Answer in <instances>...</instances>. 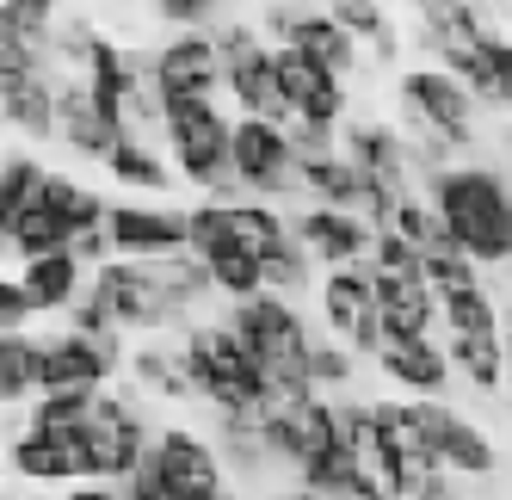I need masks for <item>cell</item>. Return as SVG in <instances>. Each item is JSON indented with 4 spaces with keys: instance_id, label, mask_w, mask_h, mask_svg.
Returning a JSON list of instances; mask_svg holds the SVG:
<instances>
[{
    "instance_id": "e575fe53",
    "label": "cell",
    "mask_w": 512,
    "mask_h": 500,
    "mask_svg": "<svg viewBox=\"0 0 512 500\" xmlns=\"http://www.w3.org/2000/svg\"><path fill=\"white\" fill-rule=\"evenodd\" d=\"M457 7H475V13H506L512 0H457Z\"/></svg>"
},
{
    "instance_id": "8d00e7d4",
    "label": "cell",
    "mask_w": 512,
    "mask_h": 500,
    "mask_svg": "<svg viewBox=\"0 0 512 500\" xmlns=\"http://www.w3.org/2000/svg\"><path fill=\"white\" fill-rule=\"evenodd\" d=\"M500 149H506V173H512V130H506V136H500Z\"/></svg>"
},
{
    "instance_id": "cb8c5ba5",
    "label": "cell",
    "mask_w": 512,
    "mask_h": 500,
    "mask_svg": "<svg viewBox=\"0 0 512 500\" xmlns=\"http://www.w3.org/2000/svg\"><path fill=\"white\" fill-rule=\"evenodd\" d=\"M327 13H334L352 38L364 44V56H371L377 68H389L401 56V25L389 13V0H327Z\"/></svg>"
},
{
    "instance_id": "8992f818",
    "label": "cell",
    "mask_w": 512,
    "mask_h": 500,
    "mask_svg": "<svg viewBox=\"0 0 512 500\" xmlns=\"http://www.w3.org/2000/svg\"><path fill=\"white\" fill-rule=\"evenodd\" d=\"M445 303V346H451V365L457 383H469L475 396H500L506 389V321L488 284H469V291L438 297Z\"/></svg>"
},
{
    "instance_id": "83f0119b",
    "label": "cell",
    "mask_w": 512,
    "mask_h": 500,
    "mask_svg": "<svg viewBox=\"0 0 512 500\" xmlns=\"http://www.w3.org/2000/svg\"><path fill=\"white\" fill-rule=\"evenodd\" d=\"M482 272H488V266H475V260L463 254V247H457V241H438V247H426V284H432L438 297L469 291V284H488Z\"/></svg>"
},
{
    "instance_id": "d4e9b609",
    "label": "cell",
    "mask_w": 512,
    "mask_h": 500,
    "mask_svg": "<svg viewBox=\"0 0 512 500\" xmlns=\"http://www.w3.org/2000/svg\"><path fill=\"white\" fill-rule=\"evenodd\" d=\"M0 235H7V260H38V254L68 247V217H62L50 198H31L19 217L0 223Z\"/></svg>"
},
{
    "instance_id": "30bf717a",
    "label": "cell",
    "mask_w": 512,
    "mask_h": 500,
    "mask_svg": "<svg viewBox=\"0 0 512 500\" xmlns=\"http://www.w3.org/2000/svg\"><path fill=\"white\" fill-rule=\"evenodd\" d=\"M315 303H321V328L334 334L340 346H352L358 359H377L389 328H383V291L371 260L364 266H327L315 278Z\"/></svg>"
},
{
    "instance_id": "4fadbf2b",
    "label": "cell",
    "mask_w": 512,
    "mask_h": 500,
    "mask_svg": "<svg viewBox=\"0 0 512 500\" xmlns=\"http://www.w3.org/2000/svg\"><path fill=\"white\" fill-rule=\"evenodd\" d=\"M149 75L161 99H216L229 93V62L216 31H173L161 50H149Z\"/></svg>"
},
{
    "instance_id": "60d3db41",
    "label": "cell",
    "mask_w": 512,
    "mask_h": 500,
    "mask_svg": "<svg viewBox=\"0 0 512 500\" xmlns=\"http://www.w3.org/2000/svg\"><path fill=\"white\" fill-rule=\"evenodd\" d=\"M506 321H512V303H506Z\"/></svg>"
},
{
    "instance_id": "ac0fdd59",
    "label": "cell",
    "mask_w": 512,
    "mask_h": 500,
    "mask_svg": "<svg viewBox=\"0 0 512 500\" xmlns=\"http://www.w3.org/2000/svg\"><path fill=\"white\" fill-rule=\"evenodd\" d=\"M56 142L75 161H93V167H105V161H112V149H118V130L105 124V112L93 105V93H87L81 75H62V93H56Z\"/></svg>"
},
{
    "instance_id": "f1b7e54d",
    "label": "cell",
    "mask_w": 512,
    "mask_h": 500,
    "mask_svg": "<svg viewBox=\"0 0 512 500\" xmlns=\"http://www.w3.org/2000/svg\"><path fill=\"white\" fill-rule=\"evenodd\" d=\"M309 377H315L321 396H340V389H352V383H358V352H352V346H340L334 334L315 340V352H309Z\"/></svg>"
},
{
    "instance_id": "ffe728a7",
    "label": "cell",
    "mask_w": 512,
    "mask_h": 500,
    "mask_svg": "<svg viewBox=\"0 0 512 500\" xmlns=\"http://www.w3.org/2000/svg\"><path fill=\"white\" fill-rule=\"evenodd\" d=\"M130 383L142 389L149 402H198V383L192 365L179 346H161V334L149 346H130Z\"/></svg>"
},
{
    "instance_id": "ab89813d",
    "label": "cell",
    "mask_w": 512,
    "mask_h": 500,
    "mask_svg": "<svg viewBox=\"0 0 512 500\" xmlns=\"http://www.w3.org/2000/svg\"><path fill=\"white\" fill-rule=\"evenodd\" d=\"M303 7H327V0H303Z\"/></svg>"
},
{
    "instance_id": "5bb4252c",
    "label": "cell",
    "mask_w": 512,
    "mask_h": 500,
    "mask_svg": "<svg viewBox=\"0 0 512 500\" xmlns=\"http://www.w3.org/2000/svg\"><path fill=\"white\" fill-rule=\"evenodd\" d=\"M192 247V217L167 198H118L112 204V254L118 260H161Z\"/></svg>"
},
{
    "instance_id": "1f68e13d",
    "label": "cell",
    "mask_w": 512,
    "mask_h": 500,
    "mask_svg": "<svg viewBox=\"0 0 512 500\" xmlns=\"http://www.w3.org/2000/svg\"><path fill=\"white\" fill-rule=\"evenodd\" d=\"M31 321H38V303H31L25 284L7 272V278H0V334H25Z\"/></svg>"
},
{
    "instance_id": "f546056e",
    "label": "cell",
    "mask_w": 512,
    "mask_h": 500,
    "mask_svg": "<svg viewBox=\"0 0 512 500\" xmlns=\"http://www.w3.org/2000/svg\"><path fill=\"white\" fill-rule=\"evenodd\" d=\"M155 19L173 25V31H210V25H223L235 0H149Z\"/></svg>"
},
{
    "instance_id": "4316f807",
    "label": "cell",
    "mask_w": 512,
    "mask_h": 500,
    "mask_svg": "<svg viewBox=\"0 0 512 500\" xmlns=\"http://www.w3.org/2000/svg\"><path fill=\"white\" fill-rule=\"evenodd\" d=\"M44 180H50V167H44L38 155L13 149V155H7V167H0V223L19 217L31 198H44Z\"/></svg>"
},
{
    "instance_id": "2e32d148",
    "label": "cell",
    "mask_w": 512,
    "mask_h": 500,
    "mask_svg": "<svg viewBox=\"0 0 512 500\" xmlns=\"http://www.w3.org/2000/svg\"><path fill=\"white\" fill-rule=\"evenodd\" d=\"M278 68H284V93H290V124H346L352 118V81L340 68L315 62L309 50L278 44Z\"/></svg>"
},
{
    "instance_id": "3957f363",
    "label": "cell",
    "mask_w": 512,
    "mask_h": 500,
    "mask_svg": "<svg viewBox=\"0 0 512 500\" xmlns=\"http://www.w3.org/2000/svg\"><path fill=\"white\" fill-rule=\"evenodd\" d=\"M161 130L179 186L204 198H247L235 180V118L223 99H161Z\"/></svg>"
},
{
    "instance_id": "9c48e42d",
    "label": "cell",
    "mask_w": 512,
    "mask_h": 500,
    "mask_svg": "<svg viewBox=\"0 0 512 500\" xmlns=\"http://www.w3.org/2000/svg\"><path fill=\"white\" fill-rule=\"evenodd\" d=\"M7 470L25 488H75L99 482V457H93V420L81 426H19L7 433Z\"/></svg>"
},
{
    "instance_id": "52a82bcc",
    "label": "cell",
    "mask_w": 512,
    "mask_h": 500,
    "mask_svg": "<svg viewBox=\"0 0 512 500\" xmlns=\"http://www.w3.org/2000/svg\"><path fill=\"white\" fill-rule=\"evenodd\" d=\"M229 62V99L241 118H272L290 124V93H284V68H278V44L266 38L260 19H223L210 25Z\"/></svg>"
},
{
    "instance_id": "7402d4cb",
    "label": "cell",
    "mask_w": 512,
    "mask_h": 500,
    "mask_svg": "<svg viewBox=\"0 0 512 500\" xmlns=\"http://www.w3.org/2000/svg\"><path fill=\"white\" fill-rule=\"evenodd\" d=\"M297 192H303L309 204H340V210H364V217H371V192H364V173L346 161V149L309 155V161L297 167Z\"/></svg>"
},
{
    "instance_id": "836d02e7",
    "label": "cell",
    "mask_w": 512,
    "mask_h": 500,
    "mask_svg": "<svg viewBox=\"0 0 512 500\" xmlns=\"http://www.w3.org/2000/svg\"><path fill=\"white\" fill-rule=\"evenodd\" d=\"M272 500H327V494H315V488H303V482H284Z\"/></svg>"
},
{
    "instance_id": "484cf974",
    "label": "cell",
    "mask_w": 512,
    "mask_h": 500,
    "mask_svg": "<svg viewBox=\"0 0 512 500\" xmlns=\"http://www.w3.org/2000/svg\"><path fill=\"white\" fill-rule=\"evenodd\" d=\"M0 50L56 56V0H0Z\"/></svg>"
},
{
    "instance_id": "e0dca14e",
    "label": "cell",
    "mask_w": 512,
    "mask_h": 500,
    "mask_svg": "<svg viewBox=\"0 0 512 500\" xmlns=\"http://www.w3.org/2000/svg\"><path fill=\"white\" fill-rule=\"evenodd\" d=\"M377 377L395 389V396H445L457 383V365H451V346L438 334H408V340H383L377 352Z\"/></svg>"
},
{
    "instance_id": "d590c367",
    "label": "cell",
    "mask_w": 512,
    "mask_h": 500,
    "mask_svg": "<svg viewBox=\"0 0 512 500\" xmlns=\"http://www.w3.org/2000/svg\"><path fill=\"white\" fill-rule=\"evenodd\" d=\"M506 408H512V321H506Z\"/></svg>"
},
{
    "instance_id": "6da1fadb",
    "label": "cell",
    "mask_w": 512,
    "mask_h": 500,
    "mask_svg": "<svg viewBox=\"0 0 512 500\" xmlns=\"http://www.w3.org/2000/svg\"><path fill=\"white\" fill-rule=\"evenodd\" d=\"M482 112L475 87L463 75H451L445 62H414L395 68V124L408 130L420 173H438L451 161H469L475 142H482Z\"/></svg>"
},
{
    "instance_id": "44dd1931",
    "label": "cell",
    "mask_w": 512,
    "mask_h": 500,
    "mask_svg": "<svg viewBox=\"0 0 512 500\" xmlns=\"http://www.w3.org/2000/svg\"><path fill=\"white\" fill-rule=\"evenodd\" d=\"M105 180L118 192H136V198H167L179 173H173V161H161L155 136H118L112 161H105Z\"/></svg>"
},
{
    "instance_id": "ba28073f",
    "label": "cell",
    "mask_w": 512,
    "mask_h": 500,
    "mask_svg": "<svg viewBox=\"0 0 512 500\" xmlns=\"http://www.w3.org/2000/svg\"><path fill=\"white\" fill-rule=\"evenodd\" d=\"M87 297H93L105 315H112L124 334H142V340L186 328V315L173 309V297H167V284H161L155 260H105V266H93Z\"/></svg>"
},
{
    "instance_id": "4dcf8cb0",
    "label": "cell",
    "mask_w": 512,
    "mask_h": 500,
    "mask_svg": "<svg viewBox=\"0 0 512 500\" xmlns=\"http://www.w3.org/2000/svg\"><path fill=\"white\" fill-rule=\"evenodd\" d=\"M99 44H105V31L93 19H62L56 25V62H62V75H81Z\"/></svg>"
},
{
    "instance_id": "9a60e30c",
    "label": "cell",
    "mask_w": 512,
    "mask_h": 500,
    "mask_svg": "<svg viewBox=\"0 0 512 500\" xmlns=\"http://www.w3.org/2000/svg\"><path fill=\"white\" fill-rule=\"evenodd\" d=\"M290 223H297V241L315 254V266H364L377 247V223L364 217V210H340V204H297L290 210Z\"/></svg>"
},
{
    "instance_id": "7c38bea8",
    "label": "cell",
    "mask_w": 512,
    "mask_h": 500,
    "mask_svg": "<svg viewBox=\"0 0 512 500\" xmlns=\"http://www.w3.org/2000/svg\"><path fill=\"white\" fill-rule=\"evenodd\" d=\"M297 167H303V155H297L290 124L235 112V180L247 198H290L297 192Z\"/></svg>"
},
{
    "instance_id": "d6a6232c",
    "label": "cell",
    "mask_w": 512,
    "mask_h": 500,
    "mask_svg": "<svg viewBox=\"0 0 512 500\" xmlns=\"http://www.w3.org/2000/svg\"><path fill=\"white\" fill-rule=\"evenodd\" d=\"M500 118H512V31H500Z\"/></svg>"
},
{
    "instance_id": "5b68a950",
    "label": "cell",
    "mask_w": 512,
    "mask_h": 500,
    "mask_svg": "<svg viewBox=\"0 0 512 500\" xmlns=\"http://www.w3.org/2000/svg\"><path fill=\"white\" fill-rule=\"evenodd\" d=\"M229 328L253 346V359L266 365V377H272V402L315 396V377H309L315 334H309L303 309L290 303L284 291H260V297L229 303Z\"/></svg>"
},
{
    "instance_id": "8fae6325",
    "label": "cell",
    "mask_w": 512,
    "mask_h": 500,
    "mask_svg": "<svg viewBox=\"0 0 512 500\" xmlns=\"http://www.w3.org/2000/svg\"><path fill=\"white\" fill-rule=\"evenodd\" d=\"M56 56L0 50V118L25 142H56Z\"/></svg>"
},
{
    "instance_id": "74e56055",
    "label": "cell",
    "mask_w": 512,
    "mask_h": 500,
    "mask_svg": "<svg viewBox=\"0 0 512 500\" xmlns=\"http://www.w3.org/2000/svg\"><path fill=\"white\" fill-rule=\"evenodd\" d=\"M389 7H408V13H414V7H420V0H389Z\"/></svg>"
},
{
    "instance_id": "d6986e66",
    "label": "cell",
    "mask_w": 512,
    "mask_h": 500,
    "mask_svg": "<svg viewBox=\"0 0 512 500\" xmlns=\"http://www.w3.org/2000/svg\"><path fill=\"white\" fill-rule=\"evenodd\" d=\"M25 284V297L38 303V315H68L81 297H87V284H93V266L75 254V247H56V254H38V260H19L13 272Z\"/></svg>"
},
{
    "instance_id": "603a6c76",
    "label": "cell",
    "mask_w": 512,
    "mask_h": 500,
    "mask_svg": "<svg viewBox=\"0 0 512 500\" xmlns=\"http://www.w3.org/2000/svg\"><path fill=\"white\" fill-rule=\"evenodd\" d=\"M44 396V334H0V402L31 408Z\"/></svg>"
},
{
    "instance_id": "f35d334b",
    "label": "cell",
    "mask_w": 512,
    "mask_h": 500,
    "mask_svg": "<svg viewBox=\"0 0 512 500\" xmlns=\"http://www.w3.org/2000/svg\"><path fill=\"white\" fill-rule=\"evenodd\" d=\"M7 500H38V494H7Z\"/></svg>"
},
{
    "instance_id": "7a4b0ae2",
    "label": "cell",
    "mask_w": 512,
    "mask_h": 500,
    "mask_svg": "<svg viewBox=\"0 0 512 500\" xmlns=\"http://www.w3.org/2000/svg\"><path fill=\"white\" fill-rule=\"evenodd\" d=\"M426 198L475 266L512 272V173L506 167L475 161V155L451 161V167L426 173Z\"/></svg>"
},
{
    "instance_id": "277c9868",
    "label": "cell",
    "mask_w": 512,
    "mask_h": 500,
    "mask_svg": "<svg viewBox=\"0 0 512 500\" xmlns=\"http://www.w3.org/2000/svg\"><path fill=\"white\" fill-rule=\"evenodd\" d=\"M179 352L192 365L198 402H210V414H247V408H272V377L253 359V346L229 328V315H198L192 328H179Z\"/></svg>"
}]
</instances>
